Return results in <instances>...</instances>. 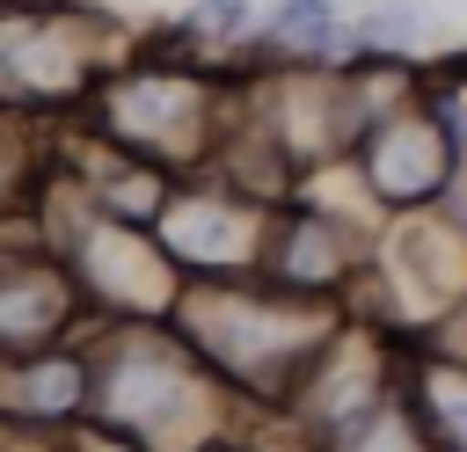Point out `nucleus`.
Returning a JSON list of instances; mask_svg holds the SVG:
<instances>
[{
	"label": "nucleus",
	"mask_w": 467,
	"mask_h": 452,
	"mask_svg": "<svg viewBox=\"0 0 467 452\" xmlns=\"http://www.w3.org/2000/svg\"><path fill=\"white\" fill-rule=\"evenodd\" d=\"M88 437L109 452H219L241 430V401L182 350L175 328H88Z\"/></svg>",
	"instance_id": "obj_1"
},
{
	"label": "nucleus",
	"mask_w": 467,
	"mask_h": 452,
	"mask_svg": "<svg viewBox=\"0 0 467 452\" xmlns=\"http://www.w3.org/2000/svg\"><path fill=\"white\" fill-rule=\"evenodd\" d=\"M343 321H350L343 306L277 292L270 277H241V284H182L168 328L241 408H285Z\"/></svg>",
	"instance_id": "obj_2"
},
{
	"label": "nucleus",
	"mask_w": 467,
	"mask_h": 452,
	"mask_svg": "<svg viewBox=\"0 0 467 452\" xmlns=\"http://www.w3.org/2000/svg\"><path fill=\"white\" fill-rule=\"evenodd\" d=\"M226 95H234L226 58H197L168 29H153L102 73V87L88 95V109L73 124H88L102 146H117L146 168L204 175V160L226 131Z\"/></svg>",
	"instance_id": "obj_3"
},
{
	"label": "nucleus",
	"mask_w": 467,
	"mask_h": 452,
	"mask_svg": "<svg viewBox=\"0 0 467 452\" xmlns=\"http://www.w3.org/2000/svg\"><path fill=\"white\" fill-rule=\"evenodd\" d=\"M51 255L66 262L80 306L95 328H168L175 306H182V277L175 262L161 255V241L146 226H124V219H102L80 204V190H66L58 175L36 182L29 197Z\"/></svg>",
	"instance_id": "obj_4"
},
{
	"label": "nucleus",
	"mask_w": 467,
	"mask_h": 452,
	"mask_svg": "<svg viewBox=\"0 0 467 452\" xmlns=\"http://www.w3.org/2000/svg\"><path fill=\"white\" fill-rule=\"evenodd\" d=\"M277 211L285 204H255L212 175H182L153 219V241L182 284H241V277H263V248H270Z\"/></svg>",
	"instance_id": "obj_5"
},
{
	"label": "nucleus",
	"mask_w": 467,
	"mask_h": 452,
	"mask_svg": "<svg viewBox=\"0 0 467 452\" xmlns=\"http://www.w3.org/2000/svg\"><path fill=\"white\" fill-rule=\"evenodd\" d=\"M401 357H409V335L350 313V321L328 335V350L314 357V372L292 386L285 416L306 430L314 452H336L365 416H379V408L401 394Z\"/></svg>",
	"instance_id": "obj_6"
},
{
	"label": "nucleus",
	"mask_w": 467,
	"mask_h": 452,
	"mask_svg": "<svg viewBox=\"0 0 467 452\" xmlns=\"http://www.w3.org/2000/svg\"><path fill=\"white\" fill-rule=\"evenodd\" d=\"M95 321H88L66 262L51 255L36 211H7L0 219V365L51 350V343H73Z\"/></svg>",
	"instance_id": "obj_7"
},
{
	"label": "nucleus",
	"mask_w": 467,
	"mask_h": 452,
	"mask_svg": "<svg viewBox=\"0 0 467 452\" xmlns=\"http://www.w3.org/2000/svg\"><path fill=\"white\" fill-rule=\"evenodd\" d=\"M350 175H358V190L372 197L379 219H416V211L445 204V190L460 175V146H452V131L438 124L431 102H409L401 117L358 131Z\"/></svg>",
	"instance_id": "obj_8"
},
{
	"label": "nucleus",
	"mask_w": 467,
	"mask_h": 452,
	"mask_svg": "<svg viewBox=\"0 0 467 452\" xmlns=\"http://www.w3.org/2000/svg\"><path fill=\"white\" fill-rule=\"evenodd\" d=\"M88 401H95V365H88V335L29 350L15 365H0V423L15 430H51L73 437L88 430Z\"/></svg>",
	"instance_id": "obj_9"
},
{
	"label": "nucleus",
	"mask_w": 467,
	"mask_h": 452,
	"mask_svg": "<svg viewBox=\"0 0 467 452\" xmlns=\"http://www.w3.org/2000/svg\"><path fill=\"white\" fill-rule=\"evenodd\" d=\"M401 408L416 416L431 452H467V357L438 343H409L401 357Z\"/></svg>",
	"instance_id": "obj_10"
},
{
	"label": "nucleus",
	"mask_w": 467,
	"mask_h": 452,
	"mask_svg": "<svg viewBox=\"0 0 467 452\" xmlns=\"http://www.w3.org/2000/svg\"><path fill=\"white\" fill-rule=\"evenodd\" d=\"M336 452H431V445H423L416 416H409V408H401V394H394V401H387L379 416H365V423H358Z\"/></svg>",
	"instance_id": "obj_11"
},
{
	"label": "nucleus",
	"mask_w": 467,
	"mask_h": 452,
	"mask_svg": "<svg viewBox=\"0 0 467 452\" xmlns=\"http://www.w3.org/2000/svg\"><path fill=\"white\" fill-rule=\"evenodd\" d=\"M0 452H102L88 430H73V437H51V430H15V423H0Z\"/></svg>",
	"instance_id": "obj_12"
},
{
	"label": "nucleus",
	"mask_w": 467,
	"mask_h": 452,
	"mask_svg": "<svg viewBox=\"0 0 467 452\" xmlns=\"http://www.w3.org/2000/svg\"><path fill=\"white\" fill-rule=\"evenodd\" d=\"M0 7H22V0H0Z\"/></svg>",
	"instance_id": "obj_13"
}]
</instances>
